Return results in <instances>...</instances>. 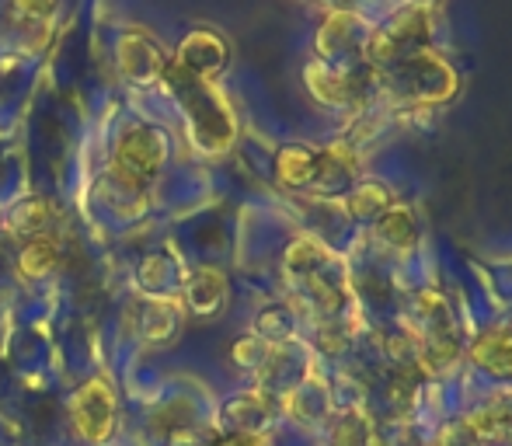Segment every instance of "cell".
I'll list each match as a JSON object with an SVG mask.
<instances>
[{"label":"cell","mask_w":512,"mask_h":446,"mask_svg":"<svg viewBox=\"0 0 512 446\" xmlns=\"http://www.w3.org/2000/svg\"><path fill=\"white\" fill-rule=\"evenodd\" d=\"M164 81L171 84L178 105L185 112V122H189V136L203 154H223V150L234 147L237 140V119L234 109H230L227 95H223L216 84L196 81L185 70H178L175 63H168L164 70Z\"/></svg>","instance_id":"6da1fadb"},{"label":"cell","mask_w":512,"mask_h":446,"mask_svg":"<svg viewBox=\"0 0 512 446\" xmlns=\"http://www.w3.org/2000/svg\"><path fill=\"white\" fill-rule=\"evenodd\" d=\"M380 81H387V91L398 98L401 105H418V109H436V105H446L460 88L457 70L450 67L443 53L436 49H415V53H405L391 70L384 74H373Z\"/></svg>","instance_id":"7a4b0ae2"},{"label":"cell","mask_w":512,"mask_h":446,"mask_svg":"<svg viewBox=\"0 0 512 446\" xmlns=\"http://www.w3.org/2000/svg\"><path fill=\"white\" fill-rule=\"evenodd\" d=\"M164 161H168V136L157 126H133L119 136L112 154V168L108 178L129 196H140L150 189L157 175H161Z\"/></svg>","instance_id":"3957f363"},{"label":"cell","mask_w":512,"mask_h":446,"mask_svg":"<svg viewBox=\"0 0 512 446\" xmlns=\"http://www.w3.org/2000/svg\"><path fill=\"white\" fill-rule=\"evenodd\" d=\"M70 415L74 426L81 433V440L88 443H108L115 433V391L108 387V380L95 377L88 384H81V391L70 401Z\"/></svg>","instance_id":"277c9868"},{"label":"cell","mask_w":512,"mask_h":446,"mask_svg":"<svg viewBox=\"0 0 512 446\" xmlns=\"http://www.w3.org/2000/svg\"><path fill=\"white\" fill-rule=\"evenodd\" d=\"M227 63H230V42L223 39L216 28H209V25L192 28V32L182 39V46H178V56H175V67L178 70H185L189 77H196V81H206V84L220 81V74L227 70Z\"/></svg>","instance_id":"5b68a950"},{"label":"cell","mask_w":512,"mask_h":446,"mask_svg":"<svg viewBox=\"0 0 512 446\" xmlns=\"http://www.w3.org/2000/svg\"><path fill=\"white\" fill-rule=\"evenodd\" d=\"M115 60H119V74L129 84H154L168 70V56L164 49L150 39L140 28H126L115 42Z\"/></svg>","instance_id":"8992f818"},{"label":"cell","mask_w":512,"mask_h":446,"mask_svg":"<svg viewBox=\"0 0 512 446\" xmlns=\"http://www.w3.org/2000/svg\"><path fill=\"white\" fill-rule=\"evenodd\" d=\"M304 81H307V91L321 105H328V109H349V105L359 102V95H363L370 77L352 74L349 63H345V67H328V63H321V60H310L304 67Z\"/></svg>","instance_id":"52a82bcc"},{"label":"cell","mask_w":512,"mask_h":446,"mask_svg":"<svg viewBox=\"0 0 512 446\" xmlns=\"http://www.w3.org/2000/svg\"><path fill=\"white\" fill-rule=\"evenodd\" d=\"M366 32L370 28L359 25V18L352 11H331L314 35L317 60L328 63V67H345V60H352V53L363 49Z\"/></svg>","instance_id":"ba28073f"},{"label":"cell","mask_w":512,"mask_h":446,"mask_svg":"<svg viewBox=\"0 0 512 446\" xmlns=\"http://www.w3.org/2000/svg\"><path fill=\"white\" fill-rule=\"evenodd\" d=\"M478 443H502L512 446V387L488 391L471 412L464 415Z\"/></svg>","instance_id":"9c48e42d"},{"label":"cell","mask_w":512,"mask_h":446,"mask_svg":"<svg viewBox=\"0 0 512 446\" xmlns=\"http://www.w3.org/2000/svg\"><path fill=\"white\" fill-rule=\"evenodd\" d=\"M220 419L230 436H262L272 422V398L265 394V387L241 391L220 408Z\"/></svg>","instance_id":"30bf717a"},{"label":"cell","mask_w":512,"mask_h":446,"mask_svg":"<svg viewBox=\"0 0 512 446\" xmlns=\"http://www.w3.org/2000/svg\"><path fill=\"white\" fill-rule=\"evenodd\" d=\"M356 150L352 143L335 140L331 147L317 150V178L310 189L324 192V196H345L356 185Z\"/></svg>","instance_id":"8fae6325"},{"label":"cell","mask_w":512,"mask_h":446,"mask_svg":"<svg viewBox=\"0 0 512 446\" xmlns=\"http://www.w3.org/2000/svg\"><path fill=\"white\" fill-rule=\"evenodd\" d=\"M230 300V279L223 276L213 265H199L189 279H185V304H189L192 314L199 318H213L227 307Z\"/></svg>","instance_id":"7c38bea8"},{"label":"cell","mask_w":512,"mask_h":446,"mask_svg":"<svg viewBox=\"0 0 512 446\" xmlns=\"http://www.w3.org/2000/svg\"><path fill=\"white\" fill-rule=\"evenodd\" d=\"M185 307L178 297H147L143 307H136V332L147 342H171L182 332Z\"/></svg>","instance_id":"4fadbf2b"},{"label":"cell","mask_w":512,"mask_h":446,"mask_svg":"<svg viewBox=\"0 0 512 446\" xmlns=\"http://www.w3.org/2000/svg\"><path fill=\"white\" fill-rule=\"evenodd\" d=\"M467 359L481 373L512 380V328H485L467 345Z\"/></svg>","instance_id":"5bb4252c"},{"label":"cell","mask_w":512,"mask_h":446,"mask_svg":"<svg viewBox=\"0 0 512 446\" xmlns=\"http://www.w3.org/2000/svg\"><path fill=\"white\" fill-rule=\"evenodd\" d=\"M373 237L384 251L391 255H411L418 248V220L415 210L405 203H394L377 223H373Z\"/></svg>","instance_id":"9a60e30c"},{"label":"cell","mask_w":512,"mask_h":446,"mask_svg":"<svg viewBox=\"0 0 512 446\" xmlns=\"http://www.w3.org/2000/svg\"><path fill=\"white\" fill-rule=\"evenodd\" d=\"M342 203H345V213H349L352 220L370 223V227H373V223L384 217V213L391 210L398 199H394L391 185L377 182V178H366V182H356L349 192H345Z\"/></svg>","instance_id":"2e32d148"},{"label":"cell","mask_w":512,"mask_h":446,"mask_svg":"<svg viewBox=\"0 0 512 446\" xmlns=\"http://www.w3.org/2000/svg\"><path fill=\"white\" fill-rule=\"evenodd\" d=\"M276 178L286 189H310L317 178V150L307 143H283L276 150Z\"/></svg>","instance_id":"e0dca14e"},{"label":"cell","mask_w":512,"mask_h":446,"mask_svg":"<svg viewBox=\"0 0 512 446\" xmlns=\"http://www.w3.org/2000/svg\"><path fill=\"white\" fill-rule=\"evenodd\" d=\"M60 265V241L49 234L28 237L25 248L18 251V272L25 279H46Z\"/></svg>","instance_id":"ac0fdd59"},{"label":"cell","mask_w":512,"mask_h":446,"mask_svg":"<svg viewBox=\"0 0 512 446\" xmlns=\"http://www.w3.org/2000/svg\"><path fill=\"white\" fill-rule=\"evenodd\" d=\"M140 286L150 293V297H175V286H178V262L168 255V251H154L140 262Z\"/></svg>","instance_id":"d6986e66"},{"label":"cell","mask_w":512,"mask_h":446,"mask_svg":"<svg viewBox=\"0 0 512 446\" xmlns=\"http://www.w3.org/2000/svg\"><path fill=\"white\" fill-rule=\"evenodd\" d=\"M293 332H297V314H293L290 307H283V304L265 307V311L258 314V321H255V335L262 338V342H269V345L290 342Z\"/></svg>","instance_id":"ffe728a7"},{"label":"cell","mask_w":512,"mask_h":446,"mask_svg":"<svg viewBox=\"0 0 512 446\" xmlns=\"http://www.w3.org/2000/svg\"><path fill=\"white\" fill-rule=\"evenodd\" d=\"M49 223V203L42 196H25L18 206L11 210V227L18 234H28V237H39Z\"/></svg>","instance_id":"44dd1931"},{"label":"cell","mask_w":512,"mask_h":446,"mask_svg":"<svg viewBox=\"0 0 512 446\" xmlns=\"http://www.w3.org/2000/svg\"><path fill=\"white\" fill-rule=\"evenodd\" d=\"M272 356V345L262 342L258 335H244L241 342H234V363L248 366V370H262Z\"/></svg>","instance_id":"7402d4cb"},{"label":"cell","mask_w":512,"mask_h":446,"mask_svg":"<svg viewBox=\"0 0 512 446\" xmlns=\"http://www.w3.org/2000/svg\"><path fill=\"white\" fill-rule=\"evenodd\" d=\"M209 446H265V440L262 436H223V440H216Z\"/></svg>","instance_id":"603a6c76"},{"label":"cell","mask_w":512,"mask_h":446,"mask_svg":"<svg viewBox=\"0 0 512 446\" xmlns=\"http://www.w3.org/2000/svg\"><path fill=\"white\" fill-rule=\"evenodd\" d=\"M432 446H436V443H432Z\"/></svg>","instance_id":"cb8c5ba5"}]
</instances>
